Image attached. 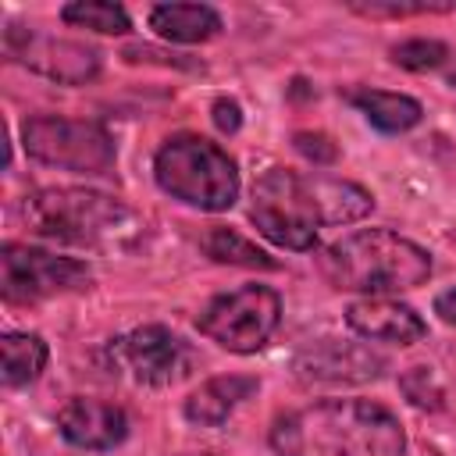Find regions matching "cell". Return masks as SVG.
<instances>
[{"label": "cell", "instance_id": "obj_12", "mask_svg": "<svg viewBox=\"0 0 456 456\" xmlns=\"http://www.w3.org/2000/svg\"><path fill=\"white\" fill-rule=\"evenodd\" d=\"M346 324L370 342H392V346H413L428 335L424 317L410 303H399L392 296H363L349 303Z\"/></svg>", "mask_w": 456, "mask_h": 456}, {"label": "cell", "instance_id": "obj_6", "mask_svg": "<svg viewBox=\"0 0 456 456\" xmlns=\"http://www.w3.org/2000/svg\"><path fill=\"white\" fill-rule=\"evenodd\" d=\"M25 153L46 167H64L78 175H110L118 150L103 125L61 118V114H36L21 125Z\"/></svg>", "mask_w": 456, "mask_h": 456}, {"label": "cell", "instance_id": "obj_16", "mask_svg": "<svg viewBox=\"0 0 456 456\" xmlns=\"http://www.w3.org/2000/svg\"><path fill=\"white\" fill-rule=\"evenodd\" d=\"M310 192L321 214V224H346V221H360L363 214L374 210V196L356 185V182H342V178H324L314 175L310 178Z\"/></svg>", "mask_w": 456, "mask_h": 456}, {"label": "cell", "instance_id": "obj_20", "mask_svg": "<svg viewBox=\"0 0 456 456\" xmlns=\"http://www.w3.org/2000/svg\"><path fill=\"white\" fill-rule=\"evenodd\" d=\"M203 253L217 264H239V267H278L260 246L242 239L235 228H210L203 235Z\"/></svg>", "mask_w": 456, "mask_h": 456}, {"label": "cell", "instance_id": "obj_2", "mask_svg": "<svg viewBox=\"0 0 456 456\" xmlns=\"http://www.w3.org/2000/svg\"><path fill=\"white\" fill-rule=\"evenodd\" d=\"M321 274L342 292L392 296L417 289L431 274V253L413 239H403L388 228H360L317 253Z\"/></svg>", "mask_w": 456, "mask_h": 456}, {"label": "cell", "instance_id": "obj_5", "mask_svg": "<svg viewBox=\"0 0 456 456\" xmlns=\"http://www.w3.org/2000/svg\"><path fill=\"white\" fill-rule=\"evenodd\" d=\"M249 221L264 239L281 249L306 253L317 246L321 214L310 192V178L292 167H271L253 182Z\"/></svg>", "mask_w": 456, "mask_h": 456}, {"label": "cell", "instance_id": "obj_23", "mask_svg": "<svg viewBox=\"0 0 456 456\" xmlns=\"http://www.w3.org/2000/svg\"><path fill=\"white\" fill-rule=\"evenodd\" d=\"M296 150H299L306 160H314V164H331V160L338 157L335 142H331L328 135H321V132H296Z\"/></svg>", "mask_w": 456, "mask_h": 456}, {"label": "cell", "instance_id": "obj_19", "mask_svg": "<svg viewBox=\"0 0 456 456\" xmlns=\"http://www.w3.org/2000/svg\"><path fill=\"white\" fill-rule=\"evenodd\" d=\"M61 18L68 25H78V28H93V32H103V36H125L132 28V18L121 4H110V0H71L61 7Z\"/></svg>", "mask_w": 456, "mask_h": 456}, {"label": "cell", "instance_id": "obj_10", "mask_svg": "<svg viewBox=\"0 0 456 456\" xmlns=\"http://www.w3.org/2000/svg\"><path fill=\"white\" fill-rule=\"evenodd\" d=\"M4 53L18 64H25L36 75H46L61 86H82L93 82L100 71V53L86 43L75 39H57V36H43L36 28L25 25H11L4 32Z\"/></svg>", "mask_w": 456, "mask_h": 456}, {"label": "cell", "instance_id": "obj_15", "mask_svg": "<svg viewBox=\"0 0 456 456\" xmlns=\"http://www.w3.org/2000/svg\"><path fill=\"white\" fill-rule=\"evenodd\" d=\"M150 28L171 43H207L221 32V14L207 4H157Z\"/></svg>", "mask_w": 456, "mask_h": 456}, {"label": "cell", "instance_id": "obj_24", "mask_svg": "<svg viewBox=\"0 0 456 456\" xmlns=\"http://www.w3.org/2000/svg\"><path fill=\"white\" fill-rule=\"evenodd\" d=\"M210 118H214V125H217L221 132H239V125H242V107H239L235 100L221 96V100H214Z\"/></svg>", "mask_w": 456, "mask_h": 456}, {"label": "cell", "instance_id": "obj_22", "mask_svg": "<svg viewBox=\"0 0 456 456\" xmlns=\"http://www.w3.org/2000/svg\"><path fill=\"white\" fill-rule=\"evenodd\" d=\"M445 57H449V46L438 43V39H406V43L392 46V61L406 71L438 68V64H445Z\"/></svg>", "mask_w": 456, "mask_h": 456}, {"label": "cell", "instance_id": "obj_21", "mask_svg": "<svg viewBox=\"0 0 456 456\" xmlns=\"http://www.w3.org/2000/svg\"><path fill=\"white\" fill-rule=\"evenodd\" d=\"M399 388H403V395H406L417 410H442V406H445V388H442V381L435 378V370L424 367V363L403 370Z\"/></svg>", "mask_w": 456, "mask_h": 456}, {"label": "cell", "instance_id": "obj_26", "mask_svg": "<svg viewBox=\"0 0 456 456\" xmlns=\"http://www.w3.org/2000/svg\"><path fill=\"white\" fill-rule=\"evenodd\" d=\"M449 82H452V86H456V68H452V71H449Z\"/></svg>", "mask_w": 456, "mask_h": 456}, {"label": "cell", "instance_id": "obj_4", "mask_svg": "<svg viewBox=\"0 0 456 456\" xmlns=\"http://www.w3.org/2000/svg\"><path fill=\"white\" fill-rule=\"evenodd\" d=\"M153 178L171 200L207 214H221L239 200V167L228 150L192 132L171 135L157 150Z\"/></svg>", "mask_w": 456, "mask_h": 456}, {"label": "cell", "instance_id": "obj_25", "mask_svg": "<svg viewBox=\"0 0 456 456\" xmlns=\"http://www.w3.org/2000/svg\"><path fill=\"white\" fill-rule=\"evenodd\" d=\"M435 314H438L445 324H456V285L435 296Z\"/></svg>", "mask_w": 456, "mask_h": 456}, {"label": "cell", "instance_id": "obj_9", "mask_svg": "<svg viewBox=\"0 0 456 456\" xmlns=\"http://www.w3.org/2000/svg\"><path fill=\"white\" fill-rule=\"evenodd\" d=\"M110 353L139 385H153V388L175 385L196 363L192 349L164 324H142L118 335L110 342Z\"/></svg>", "mask_w": 456, "mask_h": 456}, {"label": "cell", "instance_id": "obj_8", "mask_svg": "<svg viewBox=\"0 0 456 456\" xmlns=\"http://www.w3.org/2000/svg\"><path fill=\"white\" fill-rule=\"evenodd\" d=\"M0 292L7 303H39L57 292L86 289L93 281L89 267L75 256H57L25 242H4L0 249Z\"/></svg>", "mask_w": 456, "mask_h": 456}, {"label": "cell", "instance_id": "obj_17", "mask_svg": "<svg viewBox=\"0 0 456 456\" xmlns=\"http://www.w3.org/2000/svg\"><path fill=\"white\" fill-rule=\"evenodd\" d=\"M353 103L378 132H406L420 121L424 107L406 93H385V89H356Z\"/></svg>", "mask_w": 456, "mask_h": 456}, {"label": "cell", "instance_id": "obj_11", "mask_svg": "<svg viewBox=\"0 0 456 456\" xmlns=\"http://www.w3.org/2000/svg\"><path fill=\"white\" fill-rule=\"evenodd\" d=\"M292 370L303 385H363L381 378L385 356L367 342H338L321 338L296 353Z\"/></svg>", "mask_w": 456, "mask_h": 456}, {"label": "cell", "instance_id": "obj_13", "mask_svg": "<svg viewBox=\"0 0 456 456\" xmlns=\"http://www.w3.org/2000/svg\"><path fill=\"white\" fill-rule=\"evenodd\" d=\"M57 428L61 435L78 445V449H114L128 435V413L114 403L103 399H86L75 395L57 410Z\"/></svg>", "mask_w": 456, "mask_h": 456}, {"label": "cell", "instance_id": "obj_3", "mask_svg": "<svg viewBox=\"0 0 456 456\" xmlns=\"http://www.w3.org/2000/svg\"><path fill=\"white\" fill-rule=\"evenodd\" d=\"M21 217L36 235L71 246H110L135 228V214L96 189H39L25 196Z\"/></svg>", "mask_w": 456, "mask_h": 456}, {"label": "cell", "instance_id": "obj_7", "mask_svg": "<svg viewBox=\"0 0 456 456\" xmlns=\"http://www.w3.org/2000/svg\"><path fill=\"white\" fill-rule=\"evenodd\" d=\"M278 321H281V296L271 285H239L232 292L214 296L200 310L196 328L221 349L246 356L267 346Z\"/></svg>", "mask_w": 456, "mask_h": 456}, {"label": "cell", "instance_id": "obj_18", "mask_svg": "<svg viewBox=\"0 0 456 456\" xmlns=\"http://www.w3.org/2000/svg\"><path fill=\"white\" fill-rule=\"evenodd\" d=\"M0 349H4V385L7 388H18V385H28L39 378V370L46 367V342L39 335H28V331H7L0 338Z\"/></svg>", "mask_w": 456, "mask_h": 456}, {"label": "cell", "instance_id": "obj_14", "mask_svg": "<svg viewBox=\"0 0 456 456\" xmlns=\"http://www.w3.org/2000/svg\"><path fill=\"white\" fill-rule=\"evenodd\" d=\"M256 388L260 381L249 374H217L185 399V417L200 428H221L246 399L256 395Z\"/></svg>", "mask_w": 456, "mask_h": 456}, {"label": "cell", "instance_id": "obj_1", "mask_svg": "<svg viewBox=\"0 0 456 456\" xmlns=\"http://www.w3.org/2000/svg\"><path fill=\"white\" fill-rule=\"evenodd\" d=\"M278 456H406L399 417L374 399H321L274 420Z\"/></svg>", "mask_w": 456, "mask_h": 456}]
</instances>
